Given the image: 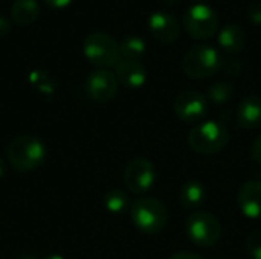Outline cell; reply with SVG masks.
Returning a JSON list of instances; mask_svg holds the SVG:
<instances>
[{
  "instance_id": "6da1fadb",
  "label": "cell",
  "mask_w": 261,
  "mask_h": 259,
  "mask_svg": "<svg viewBox=\"0 0 261 259\" xmlns=\"http://www.w3.org/2000/svg\"><path fill=\"white\" fill-rule=\"evenodd\" d=\"M47 150L44 142L34 134H20L11 140L6 150V159L17 172H31L43 165Z\"/></svg>"
},
{
  "instance_id": "7a4b0ae2",
  "label": "cell",
  "mask_w": 261,
  "mask_h": 259,
  "mask_svg": "<svg viewBox=\"0 0 261 259\" xmlns=\"http://www.w3.org/2000/svg\"><path fill=\"white\" fill-rule=\"evenodd\" d=\"M130 218L139 232L156 235L167 227L168 211L161 200L154 197H141L130 206Z\"/></svg>"
},
{
  "instance_id": "3957f363",
  "label": "cell",
  "mask_w": 261,
  "mask_h": 259,
  "mask_svg": "<svg viewBox=\"0 0 261 259\" xmlns=\"http://www.w3.org/2000/svg\"><path fill=\"white\" fill-rule=\"evenodd\" d=\"M223 67L222 53L210 44H196L190 47L182 58L184 72L194 79H206L219 73Z\"/></svg>"
},
{
  "instance_id": "277c9868",
  "label": "cell",
  "mask_w": 261,
  "mask_h": 259,
  "mask_svg": "<svg viewBox=\"0 0 261 259\" xmlns=\"http://www.w3.org/2000/svg\"><path fill=\"white\" fill-rule=\"evenodd\" d=\"M229 131L219 121H205L196 125L188 134L190 148L202 156H213L226 148Z\"/></svg>"
},
{
  "instance_id": "5b68a950",
  "label": "cell",
  "mask_w": 261,
  "mask_h": 259,
  "mask_svg": "<svg viewBox=\"0 0 261 259\" xmlns=\"http://www.w3.org/2000/svg\"><path fill=\"white\" fill-rule=\"evenodd\" d=\"M84 56L99 69L115 67L121 60L119 43L107 32L95 31L90 32L83 43Z\"/></svg>"
},
{
  "instance_id": "8992f818",
  "label": "cell",
  "mask_w": 261,
  "mask_h": 259,
  "mask_svg": "<svg viewBox=\"0 0 261 259\" xmlns=\"http://www.w3.org/2000/svg\"><path fill=\"white\" fill-rule=\"evenodd\" d=\"M182 24L187 34L194 40H210L220 31L219 14L203 3L190 6L184 12Z\"/></svg>"
},
{
  "instance_id": "52a82bcc",
  "label": "cell",
  "mask_w": 261,
  "mask_h": 259,
  "mask_svg": "<svg viewBox=\"0 0 261 259\" xmlns=\"http://www.w3.org/2000/svg\"><path fill=\"white\" fill-rule=\"evenodd\" d=\"M185 232L196 246L208 249L219 243L222 237V224L213 214L206 211H194L185 221Z\"/></svg>"
},
{
  "instance_id": "ba28073f",
  "label": "cell",
  "mask_w": 261,
  "mask_h": 259,
  "mask_svg": "<svg viewBox=\"0 0 261 259\" xmlns=\"http://www.w3.org/2000/svg\"><path fill=\"white\" fill-rule=\"evenodd\" d=\"M122 180L125 188L132 194H138V195L145 194L154 186L156 168L150 160L144 157L133 159L127 163L122 174Z\"/></svg>"
},
{
  "instance_id": "9c48e42d",
  "label": "cell",
  "mask_w": 261,
  "mask_h": 259,
  "mask_svg": "<svg viewBox=\"0 0 261 259\" xmlns=\"http://www.w3.org/2000/svg\"><path fill=\"white\" fill-rule=\"evenodd\" d=\"M173 110L182 122L197 124L208 113V98L197 90H185L176 96Z\"/></svg>"
},
{
  "instance_id": "30bf717a",
  "label": "cell",
  "mask_w": 261,
  "mask_h": 259,
  "mask_svg": "<svg viewBox=\"0 0 261 259\" xmlns=\"http://www.w3.org/2000/svg\"><path fill=\"white\" fill-rule=\"evenodd\" d=\"M118 79L109 69H96L86 79V92L96 102H109L118 93Z\"/></svg>"
},
{
  "instance_id": "8fae6325",
  "label": "cell",
  "mask_w": 261,
  "mask_h": 259,
  "mask_svg": "<svg viewBox=\"0 0 261 259\" xmlns=\"http://www.w3.org/2000/svg\"><path fill=\"white\" fill-rule=\"evenodd\" d=\"M148 29L161 44H173L180 37V24L177 18L165 11H154L148 18Z\"/></svg>"
},
{
  "instance_id": "7c38bea8",
  "label": "cell",
  "mask_w": 261,
  "mask_h": 259,
  "mask_svg": "<svg viewBox=\"0 0 261 259\" xmlns=\"http://www.w3.org/2000/svg\"><path fill=\"white\" fill-rule=\"evenodd\" d=\"M115 76L118 82L128 89H141L147 82V69L142 63L121 58L115 66Z\"/></svg>"
},
{
  "instance_id": "4fadbf2b",
  "label": "cell",
  "mask_w": 261,
  "mask_h": 259,
  "mask_svg": "<svg viewBox=\"0 0 261 259\" xmlns=\"http://www.w3.org/2000/svg\"><path fill=\"white\" fill-rule=\"evenodd\" d=\"M240 211L248 218H261V183L257 180L246 182L237 192Z\"/></svg>"
},
{
  "instance_id": "5bb4252c",
  "label": "cell",
  "mask_w": 261,
  "mask_h": 259,
  "mask_svg": "<svg viewBox=\"0 0 261 259\" xmlns=\"http://www.w3.org/2000/svg\"><path fill=\"white\" fill-rule=\"evenodd\" d=\"M237 124L246 130H255L261 127V98L257 95L246 96L240 101L236 114Z\"/></svg>"
},
{
  "instance_id": "9a60e30c",
  "label": "cell",
  "mask_w": 261,
  "mask_h": 259,
  "mask_svg": "<svg viewBox=\"0 0 261 259\" xmlns=\"http://www.w3.org/2000/svg\"><path fill=\"white\" fill-rule=\"evenodd\" d=\"M219 46L228 55H236L246 44V32L237 23H229L219 31Z\"/></svg>"
},
{
  "instance_id": "2e32d148",
  "label": "cell",
  "mask_w": 261,
  "mask_h": 259,
  "mask_svg": "<svg viewBox=\"0 0 261 259\" xmlns=\"http://www.w3.org/2000/svg\"><path fill=\"white\" fill-rule=\"evenodd\" d=\"M206 200V188L202 182L190 180L179 191V203L184 209L196 211Z\"/></svg>"
},
{
  "instance_id": "e0dca14e",
  "label": "cell",
  "mask_w": 261,
  "mask_h": 259,
  "mask_svg": "<svg viewBox=\"0 0 261 259\" xmlns=\"http://www.w3.org/2000/svg\"><path fill=\"white\" fill-rule=\"evenodd\" d=\"M40 15V5L37 0H14L11 6V18L17 24H31Z\"/></svg>"
},
{
  "instance_id": "ac0fdd59",
  "label": "cell",
  "mask_w": 261,
  "mask_h": 259,
  "mask_svg": "<svg viewBox=\"0 0 261 259\" xmlns=\"http://www.w3.org/2000/svg\"><path fill=\"white\" fill-rule=\"evenodd\" d=\"M121 49V58L124 60H135L139 61V58L145 53L147 44L142 37L138 35H128L119 43Z\"/></svg>"
},
{
  "instance_id": "d6986e66",
  "label": "cell",
  "mask_w": 261,
  "mask_h": 259,
  "mask_svg": "<svg viewBox=\"0 0 261 259\" xmlns=\"http://www.w3.org/2000/svg\"><path fill=\"white\" fill-rule=\"evenodd\" d=\"M104 206L112 214H124L127 209H130V200L128 195L121 189H112L104 195Z\"/></svg>"
},
{
  "instance_id": "ffe728a7",
  "label": "cell",
  "mask_w": 261,
  "mask_h": 259,
  "mask_svg": "<svg viewBox=\"0 0 261 259\" xmlns=\"http://www.w3.org/2000/svg\"><path fill=\"white\" fill-rule=\"evenodd\" d=\"M234 96V87L226 81H217L208 89V99L214 104H226Z\"/></svg>"
},
{
  "instance_id": "44dd1931",
  "label": "cell",
  "mask_w": 261,
  "mask_h": 259,
  "mask_svg": "<svg viewBox=\"0 0 261 259\" xmlns=\"http://www.w3.org/2000/svg\"><path fill=\"white\" fill-rule=\"evenodd\" d=\"M31 81L32 84L41 92V93H52L55 90V82L52 81V78L46 73V72H41V70H37L31 75Z\"/></svg>"
},
{
  "instance_id": "7402d4cb",
  "label": "cell",
  "mask_w": 261,
  "mask_h": 259,
  "mask_svg": "<svg viewBox=\"0 0 261 259\" xmlns=\"http://www.w3.org/2000/svg\"><path fill=\"white\" fill-rule=\"evenodd\" d=\"M246 252L252 259H261V232H252L246 238Z\"/></svg>"
},
{
  "instance_id": "603a6c76",
  "label": "cell",
  "mask_w": 261,
  "mask_h": 259,
  "mask_svg": "<svg viewBox=\"0 0 261 259\" xmlns=\"http://www.w3.org/2000/svg\"><path fill=\"white\" fill-rule=\"evenodd\" d=\"M222 70H223L228 76H239V75H242V72H243V63H242L239 58H234V56L226 58V60H223V67H222Z\"/></svg>"
},
{
  "instance_id": "cb8c5ba5",
  "label": "cell",
  "mask_w": 261,
  "mask_h": 259,
  "mask_svg": "<svg viewBox=\"0 0 261 259\" xmlns=\"http://www.w3.org/2000/svg\"><path fill=\"white\" fill-rule=\"evenodd\" d=\"M246 15L254 24H261V2L251 3L246 9Z\"/></svg>"
},
{
  "instance_id": "d4e9b609",
  "label": "cell",
  "mask_w": 261,
  "mask_h": 259,
  "mask_svg": "<svg viewBox=\"0 0 261 259\" xmlns=\"http://www.w3.org/2000/svg\"><path fill=\"white\" fill-rule=\"evenodd\" d=\"M251 154H252V159L255 160V163L261 166V134L260 136H257V137H255V140L252 142Z\"/></svg>"
},
{
  "instance_id": "484cf974",
  "label": "cell",
  "mask_w": 261,
  "mask_h": 259,
  "mask_svg": "<svg viewBox=\"0 0 261 259\" xmlns=\"http://www.w3.org/2000/svg\"><path fill=\"white\" fill-rule=\"evenodd\" d=\"M73 0H44V3L54 9H63V8H67Z\"/></svg>"
},
{
  "instance_id": "4316f807",
  "label": "cell",
  "mask_w": 261,
  "mask_h": 259,
  "mask_svg": "<svg viewBox=\"0 0 261 259\" xmlns=\"http://www.w3.org/2000/svg\"><path fill=\"white\" fill-rule=\"evenodd\" d=\"M9 29H11V20L6 15L0 14V37L6 35L9 32Z\"/></svg>"
},
{
  "instance_id": "83f0119b",
  "label": "cell",
  "mask_w": 261,
  "mask_h": 259,
  "mask_svg": "<svg viewBox=\"0 0 261 259\" xmlns=\"http://www.w3.org/2000/svg\"><path fill=\"white\" fill-rule=\"evenodd\" d=\"M168 259H203L200 255L197 253H193V252H179V253H174L171 255Z\"/></svg>"
},
{
  "instance_id": "f1b7e54d",
  "label": "cell",
  "mask_w": 261,
  "mask_h": 259,
  "mask_svg": "<svg viewBox=\"0 0 261 259\" xmlns=\"http://www.w3.org/2000/svg\"><path fill=\"white\" fill-rule=\"evenodd\" d=\"M5 174H6V163H5V160L0 157V179H3Z\"/></svg>"
},
{
  "instance_id": "f546056e",
  "label": "cell",
  "mask_w": 261,
  "mask_h": 259,
  "mask_svg": "<svg viewBox=\"0 0 261 259\" xmlns=\"http://www.w3.org/2000/svg\"><path fill=\"white\" fill-rule=\"evenodd\" d=\"M41 259H66L61 255H57V253H52V255H47V256H43Z\"/></svg>"
},
{
  "instance_id": "4dcf8cb0",
  "label": "cell",
  "mask_w": 261,
  "mask_h": 259,
  "mask_svg": "<svg viewBox=\"0 0 261 259\" xmlns=\"http://www.w3.org/2000/svg\"><path fill=\"white\" fill-rule=\"evenodd\" d=\"M165 5H170V6H173V5H176V3H179L180 0H162Z\"/></svg>"
},
{
  "instance_id": "1f68e13d",
  "label": "cell",
  "mask_w": 261,
  "mask_h": 259,
  "mask_svg": "<svg viewBox=\"0 0 261 259\" xmlns=\"http://www.w3.org/2000/svg\"><path fill=\"white\" fill-rule=\"evenodd\" d=\"M257 182H260V183H261V172L258 174V176H257Z\"/></svg>"
},
{
  "instance_id": "d6a6232c",
  "label": "cell",
  "mask_w": 261,
  "mask_h": 259,
  "mask_svg": "<svg viewBox=\"0 0 261 259\" xmlns=\"http://www.w3.org/2000/svg\"><path fill=\"white\" fill-rule=\"evenodd\" d=\"M20 259H34V258H32V256H21Z\"/></svg>"
}]
</instances>
